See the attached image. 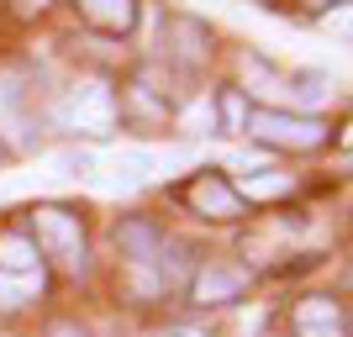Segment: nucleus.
Listing matches in <instances>:
<instances>
[{"mask_svg":"<svg viewBox=\"0 0 353 337\" xmlns=\"http://www.w3.org/2000/svg\"><path fill=\"white\" fill-rule=\"evenodd\" d=\"M32 248H43L63 274H85V258H90L85 221L63 205H37L32 211Z\"/></svg>","mask_w":353,"mask_h":337,"instance_id":"f257e3e1","label":"nucleus"},{"mask_svg":"<svg viewBox=\"0 0 353 337\" xmlns=\"http://www.w3.org/2000/svg\"><path fill=\"white\" fill-rule=\"evenodd\" d=\"M59 121L69 132L105 137L117 127V95H111V85H105V79H79V85H69V95H63V105H59Z\"/></svg>","mask_w":353,"mask_h":337,"instance_id":"f03ea898","label":"nucleus"},{"mask_svg":"<svg viewBox=\"0 0 353 337\" xmlns=\"http://www.w3.org/2000/svg\"><path fill=\"white\" fill-rule=\"evenodd\" d=\"M243 132L259 137L269 147H290V153H311L327 143V121L322 116H290V111H259L243 121Z\"/></svg>","mask_w":353,"mask_h":337,"instance_id":"7ed1b4c3","label":"nucleus"},{"mask_svg":"<svg viewBox=\"0 0 353 337\" xmlns=\"http://www.w3.org/2000/svg\"><path fill=\"white\" fill-rule=\"evenodd\" d=\"M159 53L169 63H179V69H201V63L211 59V32L195 21V16H169L159 27Z\"/></svg>","mask_w":353,"mask_h":337,"instance_id":"20e7f679","label":"nucleus"},{"mask_svg":"<svg viewBox=\"0 0 353 337\" xmlns=\"http://www.w3.org/2000/svg\"><path fill=\"white\" fill-rule=\"evenodd\" d=\"M169 248H174V237L163 232V227H153L148 216H132V221H121V227H117V253L132 269H148V274H153ZM153 279H159V274H153Z\"/></svg>","mask_w":353,"mask_h":337,"instance_id":"39448f33","label":"nucleus"},{"mask_svg":"<svg viewBox=\"0 0 353 337\" xmlns=\"http://www.w3.org/2000/svg\"><path fill=\"white\" fill-rule=\"evenodd\" d=\"M0 137L11 147H37V121L27 116V85L21 74H0Z\"/></svg>","mask_w":353,"mask_h":337,"instance_id":"423d86ee","label":"nucleus"},{"mask_svg":"<svg viewBox=\"0 0 353 337\" xmlns=\"http://www.w3.org/2000/svg\"><path fill=\"white\" fill-rule=\"evenodd\" d=\"M290 332L295 337H348V311L332 295H301L290 311Z\"/></svg>","mask_w":353,"mask_h":337,"instance_id":"0eeeda50","label":"nucleus"},{"mask_svg":"<svg viewBox=\"0 0 353 337\" xmlns=\"http://www.w3.org/2000/svg\"><path fill=\"white\" fill-rule=\"evenodd\" d=\"M248 290V269L243 264H227V258H206V264L190 274V295L201 306H227Z\"/></svg>","mask_w":353,"mask_h":337,"instance_id":"6e6552de","label":"nucleus"},{"mask_svg":"<svg viewBox=\"0 0 353 337\" xmlns=\"http://www.w3.org/2000/svg\"><path fill=\"white\" fill-rule=\"evenodd\" d=\"M185 205H190L195 216H211V221H237L243 216L237 190L216 174V169H206V174H195L190 185H185Z\"/></svg>","mask_w":353,"mask_h":337,"instance_id":"1a4fd4ad","label":"nucleus"},{"mask_svg":"<svg viewBox=\"0 0 353 337\" xmlns=\"http://www.w3.org/2000/svg\"><path fill=\"white\" fill-rule=\"evenodd\" d=\"M74 6H79V16H85L90 27L111 32V37L132 32L137 16H143V0H74Z\"/></svg>","mask_w":353,"mask_h":337,"instance_id":"9d476101","label":"nucleus"},{"mask_svg":"<svg viewBox=\"0 0 353 337\" xmlns=\"http://www.w3.org/2000/svg\"><path fill=\"white\" fill-rule=\"evenodd\" d=\"M0 274H43L37 248H32L27 232H6L0 237Z\"/></svg>","mask_w":353,"mask_h":337,"instance_id":"9b49d317","label":"nucleus"},{"mask_svg":"<svg viewBox=\"0 0 353 337\" xmlns=\"http://www.w3.org/2000/svg\"><path fill=\"white\" fill-rule=\"evenodd\" d=\"M290 190V174H274V169H253L248 179H243V190H237V201L248 195V201H274V195Z\"/></svg>","mask_w":353,"mask_h":337,"instance_id":"f8f14e48","label":"nucleus"},{"mask_svg":"<svg viewBox=\"0 0 353 337\" xmlns=\"http://www.w3.org/2000/svg\"><path fill=\"white\" fill-rule=\"evenodd\" d=\"M43 295V274H0V306H27Z\"/></svg>","mask_w":353,"mask_h":337,"instance_id":"ddd939ff","label":"nucleus"},{"mask_svg":"<svg viewBox=\"0 0 353 337\" xmlns=\"http://www.w3.org/2000/svg\"><path fill=\"white\" fill-rule=\"evenodd\" d=\"M243 95L237 90H221V132H243Z\"/></svg>","mask_w":353,"mask_h":337,"instance_id":"4468645a","label":"nucleus"},{"mask_svg":"<svg viewBox=\"0 0 353 337\" xmlns=\"http://www.w3.org/2000/svg\"><path fill=\"white\" fill-rule=\"evenodd\" d=\"M48 337H85V327H74V322H53V327H48Z\"/></svg>","mask_w":353,"mask_h":337,"instance_id":"2eb2a0df","label":"nucleus"},{"mask_svg":"<svg viewBox=\"0 0 353 337\" xmlns=\"http://www.w3.org/2000/svg\"><path fill=\"white\" fill-rule=\"evenodd\" d=\"M153 337H206L201 327H163V332H153Z\"/></svg>","mask_w":353,"mask_h":337,"instance_id":"dca6fc26","label":"nucleus"},{"mask_svg":"<svg viewBox=\"0 0 353 337\" xmlns=\"http://www.w3.org/2000/svg\"><path fill=\"white\" fill-rule=\"evenodd\" d=\"M16 6H21V11H43L48 0H16Z\"/></svg>","mask_w":353,"mask_h":337,"instance_id":"f3484780","label":"nucleus"}]
</instances>
